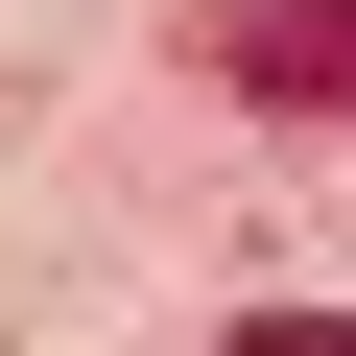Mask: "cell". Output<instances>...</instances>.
<instances>
[{
  "label": "cell",
  "mask_w": 356,
  "mask_h": 356,
  "mask_svg": "<svg viewBox=\"0 0 356 356\" xmlns=\"http://www.w3.org/2000/svg\"><path fill=\"white\" fill-rule=\"evenodd\" d=\"M214 95H261V119H356V0H238V24H214Z\"/></svg>",
  "instance_id": "obj_1"
},
{
  "label": "cell",
  "mask_w": 356,
  "mask_h": 356,
  "mask_svg": "<svg viewBox=\"0 0 356 356\" xmlns=\"http://www.w3.org/2000/svg\"><path fill=\"white\" fill-rule=\"evenodd\" d=\"M238 356H356V309H238Z\"/></svg>",
  "instance_id": "obj_2"
}]
</instances>
